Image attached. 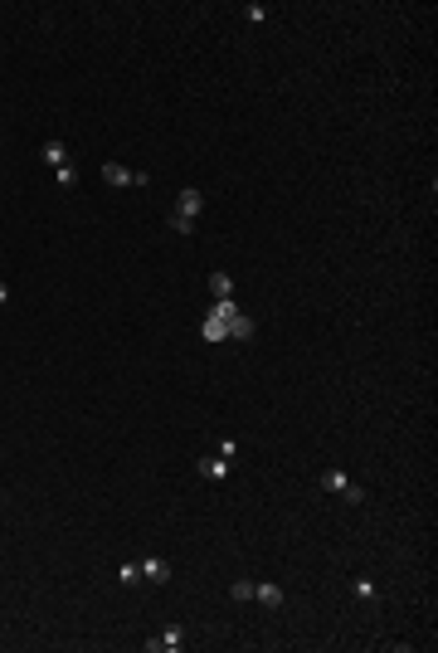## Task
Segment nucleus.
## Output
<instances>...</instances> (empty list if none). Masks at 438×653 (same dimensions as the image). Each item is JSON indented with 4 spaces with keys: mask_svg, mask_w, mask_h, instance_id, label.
Masks as SVG:
<instances>
[{
    "mask_svg": "<svg viewBox=\"0 0 438 653\" xmlns=\"http://www.w3.org/2000/svg\"><path fill=\"white\" fill-rule=\"evenodd\" d=\"M234 312H239L234 302H219V307L205 317V342H224V337H229V322H234Z\"/></svg>",
    "mask_w": 438,
    "mask_h": 653,
    "instance_id": "obj_1",
    "label": "nucleus"
},
{
    "mask_svg": "<svg viewBox=\"0 0 438 653\" xmlns=\"http://www.w3.org/2000/svg\"><path fill=\"white\" fill-rule=\"evenodd\" d=\"M200 210H205V195L200 190H181V200H176V214H181V220H200Z\"/></svg>",
    "mask_w": 438,
    "mask_h": 653,
    "instance_id": "obj_2",
    "label": "nucleus"
},
{
    "mask_svg": "<svg viewBox=\"0 0 438 653\" xmlns=\"http://www.w3.org/2000/svg\"><path fill=\"white\" fill-rule=\"evenodd\" d=\"M181 643H185V629H181V624H166V629H161V639H146V648H151V653H156V648L176 653Z\"/></svg>",
    "mask_w": 438,
    "mask_h": 653,
    "instance_id": "obj_3",
    "label": "nucleus"
},
{
    "mask_svg": "<svg viewBox=\"0 0 438 653\" xmlns=\"http://www.w3.org/2000/svg\"><path fill=\"white\" fill-rule=\"evenodd\" d=\"M141 575H146V580H156V585H166V580H171V561L146 556V561H141Z\"/></svg>",
    "mask_w": 438,
    "mask_h": 653,
    "instance_id": "obj_4",
    "label": "nucleus"
},
{
    "mask_svg": "<svg viewBox=\"0 0 438 653\" xmlns=\"http://www.w3.org/2000/svg\"><path fill=\"white\" fill-rule=\"evenodd\" d=\"M253 600L268 605V610H278V605H283V585H273V580H268V585H253Z\"/></svg>",
    "mask_w": 438,
    "mask_h": 653,
    "instance_id": "obj_5",
    "label": "nucleus"
},
{
    "mask_svg": "<svg viewBox=\"0 0 438 653\" xmlns=\"http://www.w3.org/2000/svg\"><path fill=\"white\" fill-rule=\"evenodd\" d=\"M258 332V326H253V317L249 312H234V322H229V337H239V342H249Z\"/></svg>",
    "mask_w": 438,
    "mask_h": 653,
    "instance_id": "obj_6",
    "label": "nucleus"
},
{
    "mask_svg": "<svg viewBox=\"0 0 438 653\" xmlns=\"http://www.w3.org/2000/svg\"><path fill=\"white\" fill-rule=\"evenodd\" d=\"M102 181H107V186H132V171L117 166V161H107V166H102Z\"/></svg>",
    "mask_w": 438,
    "mask_h": 653,
    "instance_id": "obj_7",
    "label": "nucleus"
},
{
    "mask_svg": "<svg viewBox=\"0 0 438 653\" xmlns=\"http://www.w3.org/2000/svg\"><path fill=\"white\" fill-rule=\"evenodd\" d=\"M44 161H49L54 171H59V166H69V151H64V142H44Z\"/></svg>",
    "mask_w": 438,
    "mask_h": 653,
    "instance_id": "obj_8",
    "label": "nucleus"
},
{
    "mask_svg": "<svg viewBox=\"0 0 438 653\" xmlns=\"http://www.w3.org/2000/svg\"><path fill=\"white\" fill-rule=\"evenodd\" d=\"M209 293H214L219 302H229V293H234V283H229V274H209Z\"/></svg>",
    "mask_w": 438,
    "mask_h": 653,
    "instance_id": "obj_9",
    "label": "nucleus"
},
{
    "mask_svg": "<svg viewBox=\"0 0 438 653\" xmlns=\"http://www.w3.org/2000/svg\"><path fill=\"white\" fill-rule=\"evenodd\" d=\"M200 468H205V473H209V478H229V468H234V463H229V458H224V454H214V458H205V463H200Z\"/></svg>",
    "mask_w": 438,
    "mask_h": 653,
    "instance_id": "obj_10",
    "label": "nucleus"
},
{
    "mask_svg": "<svg viewBox=\"0 0 438 653\" xmlns=\"http://www.w3.org/2000/svg\"><path fill=\"white\" fill-rule=\"evenodd\" d=\"M346 483H351V478H346L341 468H326V473H321V487H326V493H341Z\"/></svg>",
    "mask_w": 438,
    "mask_h": 653,
    "instance_id": "obj_11",
    "label": "nucleus"
},
{
    "mask_svg": "<svg viewBox=\"0 0 438 653\" xmlns=\"http://www.w3.org/2000/svg\"><path fill=\"white\" fill-rule=\"evenodd\" d=\"M117 580H122V585H137V580H141V566H117Z\"/></svg>",
    "mask_w": 438,
    "mask_h": 653,
    "instance_id": "obj_12",
    "label": "nucleus"
},
{
    "mask_svg": "<svg viewBox=\"0 0 438 653\" xmlns=\"http://www.w3.org/2000/svg\"><path fill=\"white\" fill-rule=\"evenodd\" d=\"M341 498H346V502H356V507H360V502H365V487H356V483H346V487H341Z\"/></svg>",
    "mask_w": 438,
    "mask_h": 653,
    "instance_id": "obj_13",
    "label": "nucleus"
},
{
    "mask_svg": "<svg viewBox=\"0 0 438 653\" xmlns=\"http://www.w3.org/2000/svg\"><path fill=\"white\" fill-rule=\"evenodd\" d=\"M234 600H253V580H234Z\"/></svg>",
    "mask_w": 438,
    "mask_h": 653,
    "instance_id": "obj_14",
    "label": "nucleus"
},
{
    "mask_svg": "<svg viewBox=\"0 0 438 653\" xmlns=\"http://www.w3.org/2000/svg\"><path fill=\"white\" fill-rule=\"evenodd\" d=\"M356 595L360 600H375V580H356Z\"/></svg>",
    "mask_w": 438,
    "mask_h": 653,
    "instance_id": "obj_15",
    "label": "nucleus"
},
{
    "mask_svg": "<svg viewBox=\"0 0 438 653\" xmlns=\"http://www.w3.org/2000/svg\"><path fill=\"white\" fill-rule=\"evenodd\" d=\"M171 230H176V234H190V230H195V220H181V214H171Z\"/></svg>",
    "mask_w": 438,
    "mask_h": 653,
    "instance_id": "obj_16",
    "label": "nucleus"
},
{
    "mask_svg": "<svg viewBox=\"0 0 438 653\" xmlns=\"http://www.w3.org/2000/svg\"><path fill=\"white\" fill-rule=\"evenodd\" d=\"M5 302H10V288H5V283H0V307H5Z\"/></svg>",
    "mask_w": 438,
    "mask_h": 653,
    "instance_id": "obj_17",
    "label": "nucleus"
}]
</instances>
